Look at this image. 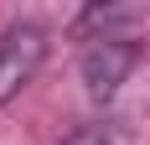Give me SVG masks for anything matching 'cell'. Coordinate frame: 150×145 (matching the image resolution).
<instances>
[{
	"label": "cell",
	"instance_id": "obj_2",
	"mask_svg": "<svg viewBox=\"0 0 150 145\" xmlns=\"http://www.w3.org/2000/svg\"><path fill=\"white\" fill-rule=\"evenodd\" d=\"M47 62V31L36 21H16L0 31V109L42 72Z\"/></svg>",
	"mask_w": 150,
	"mask_h": 145
},
{
	"label": "cell",
	"instance_id": "obj_1",
	"mask_svg": "<svg viewBox=\"0 0 150 145\" xmlns=\"http://www.w3.org/2000/svg\"><path fill=\"white\" fill-rule=\"evenodd\" d=\"M140 62V42L135 36H124V31H98V36H88L83 42V52H78V72H83V93H88V104H114L119 99L124 78L135 72Z\"/></svg>",
	"mask_w": 150,
	"mask_h": 145
},
{
	"label": "cell",
	"instance_id": "obj_3",
	"mask_svg": "<svg viewBox=\"0 0 150 145\" xmlns=\"http://www.w3.org/2000/svg\"><path fill=\"white\" fill-rule=\"evenodd\" d=\"M67 145H124V135L114 124H83V130L67 135Z\"/></svg>",
	"mask_w": 150,
	"mask_h": 145
}]
</instances>
